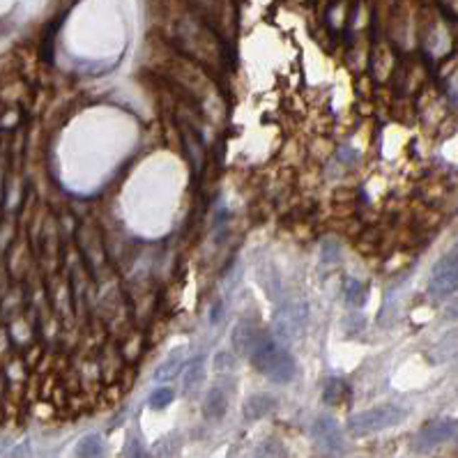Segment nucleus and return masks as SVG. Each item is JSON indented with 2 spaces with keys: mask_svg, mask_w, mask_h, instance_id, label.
<instances>
[{
  "mask_svg": "<svg viewBox=\"0 0 458 458\" xmlns=\"http://www.w3.org/2000/svg\"><path fill=\"white\" fill-rule=\"evenodd\" d=\"M407 417V410L396 405H380L373 407V410H366L360 415H353L348 420V433L350 435H368V433H378L385 431V428L398 426Z\"/></svg>",
  "mask_w": 458,
  "mask_h": 458,
  "instance_id": "2",
  "label": "nucleus"
},
{
  "mask_svg": "<svg viewBox=\"0 0 458 458\" xmlns=\"http://www.w3.org/2000/svg\"><path fill=\"white\" fill-rule=\"evenodd\" d=\"M274 447H261V449H258V454L261 456H267V454H274V456H279V454H286L283 452V447H279L276 442H272Z\"/></svg>",
  "mask_w": 458,
  "mask_h": 458,
  "instance_id": "18",
  "label": "nucleus"
},
{
  "mask_svg": "<svg viewBox=\"0 0 458 458\" xmlns=\"http://www.w3.org/2000/svg\"><path fill=\"white\" fill-rule=\"evenodd\" d=\"M203 380H205V362H203V357H194L192 362H187L182 385H184V390L194 392L196 387H201Z\"/></svg>",
  "mask_w": 458,
  "mask_h": 458,
  "instance_id": "10",
  "label": "nucleus"
},
{
  "mask_svg": "<svg viewBox=\"0 0 458 458\" xmlns=\"http://www.w3.org/2000/svg\"><path fill=\"white\" fill-rule=\"evenodd\" d=\"M258 336H261V332H258V327L254 323H249V321L237 323L235 330H233V338H231L233 350L240 353V355H249L251 353V348L256 345Z\"/></svg>",
  "mask_w": 458,
  "mask_h": 458,
  "instance_id": "8",
  "label": "nucleus"
},
{
  "mask_svg": "<svg viewBox=\"0 0 458 458\" xmlns=\"http://www.w3.org/2000/svg\"><path fill=\"white\" fill-rule=\"evenodd\" d=\"M458 283V263H456V254H449L440 258L431 270V279H428V295L433 300H447L452 297Z\"/></svg>",
  "mask_w": 458,
  "mask_h": 458,
  "instance_id": "3",
  "label": "nucleus"
},
{
  "mask_svg": "<svg viewBox=\"0 0 458 458\" xmlns=\"http://www.w3.org/2000/svg\"><path fill=\"white\" fill-rule=\"evenodd\" d=\"M276 407V398L270 394H251L242 405V417L246 422H258Z\"/></svg>",
  "mask_w": 458,
  "mask_h": 458,
  "instance_id": "7",
  "label": "nucleus"
},
{
  "mask_svg": "<svg viewBox=\"0 0 458 458\" xmlns=\"http://www.w3.org/2000/svg\"><path fill=\"white\" fill-rule=\"evenodd\" d=\"M104 452V444H102V437L97 433H88L85 437H81L76 444L74 454L76 456H83V458H95V456H102Z\"/></svg>",
  "mask_w": 458,
  "mask_h": 458,
  "instance_id": "12",
  "label": "nucleus"
},
{
  "mask_svg": "<svg viewBox=\"0 0 458 458\" xmlns=\"http://www.w3.org/2000/svg\"><path fill=\"white\" fill-rule=\"evenodd\" d=\"M454 435H456V422L454 420H440V422L426 424L420 431L417 442H420L422 447H435V444H442L447 440H452Z\"/></svg>",
  "mask_w": 458,
  "mask_h": 458,
  "instance_id": "6",
  "label": "nucleus"
},
{
  "mask_svg": "<svg viewBox=\"0 0 458 458\" xmlns=\"http://www.w3.org/2000/svg\"><path fill=\"white\" fill-rule=\"evenodd\" d=\"M343 392V382L341 380H327L325 385V403H336L338 401V394Z\"/></svg>",
  "mask_w": 458,
  "mask_h": 458,
  "instance_id": "16",
  "label": "nucleus"
},
{
  "mask_svg": "<svg viewBox=\"0 0 458 458\" xmlns=\"http://www.w3.org/2000/svg\"><path fill=\"white\" fill-rule=\"evenodd\" d=\"M313 435H316L318 444L325 447L327 452L338 454L343 449V431L332 417H327V415L318 417V420L313 422Z\"/></svg>",
  "mask_w": 458,
  "mask_h": 458,
  "instance_id": "5",
  "label": "nucleus"
},
{
  "mask_svg": "<svg viewBox=\"0 0 458 458\" xmlns=\"http://www.w3.org/2000/svg\"><path fill=\"white\" fill-rule=\"evenodd\" d=\"M180 368H182V348H175V350L171 353V360H166L162 366L157 368L155 380H159V382L171 380V378L177 375V371H180Z\"/></svg>",
  "mask_w": 458,
  "mask_h": 458,
  "instance_id": "11",
  "label": "nucleus"
},
{
  "mask_svg": "<svg viewBox=\"0 0 458 458\" xmlns=\"http://www.w3.org/2000/svg\"><path fill=\"white\" fill-rule=\"evenodd\" d=\"M338 258H341V246H338L336 242H332V240H325L323 246H321V261L325 265H332V263L338 261Z\"/></svg>",
  "mask_w": 458,
  "mask_h": 458,
  "instance_id": "15",
  "label": "nucleus"
},
{
  "mask_svg": "<svg viewBox=\"0 0 458 458\" xmlns=\"http://www.w3.org/2000/svg\"><path fill=\"white\" fill-rule=\"evenodd\" d=\"M212 366H214V371H219V373H224V371H235V368H237V357H235V353L219 350V353L214 355V360H212Z\"/></svg>",
  "mask_w": 458,
  "mask_h": 458,
  "instance_id": "14",
  "label": "nucleus"
},
{
  "mask_svg": "<svg viewBox=\"0 0 458 458\" xmlns=\"http://www.w3.org/2000/svg\"><path fill=\"white\" fill-rule=\"evenodd\" d=\"M226 410H228V398H226L224 390L212 387V390L205 394V407H203L205 417L212 422H219V420H224Z\"/></svg>",
  "mask_w": 458,
  "mask_h": 458,
  "instance_id": "9",
  "label": "nucleus"
},
{
  "mask_svg": "<svg viewBox=\"0 0 458 458\" xmlns=\"http://www.w3.org/2000/svg\"><path fill=\"white\" fill-rule=\"evenodd\" d=\"M173 398H175V392L171 387H159V390L150 394L147 403H150V407H155V410H164V407H168V403H173Z\"/></svg>",
  "mask_w": 458,
  "mask_h": 458,
  "instance_id": "13",
  "label": "nucleus"
},
{
  "mask_svg": "<svg viewBox=\"0 0 458 458\" xmlns=\"http://www.w3.org/2000/svg\"><path fill=\"white\" fill-rule=\"evenodd\" d=\"M125 456H145V452L138 447V440H129L127 449H125Z\"/></svg>",
  "mask_w": 458,
  "mask_h": 458,
  "instance_id": "17",
  "label": "nucleus"
},
{
  "mask_svg": "<svg viewBox=\"0 0 458 458\" xmlns=\"http://www.w3.org/2000/svg\"><path fill=\"white\" fill-rule=\"evenodd\" d=\"M254 368L258 373H263L267 380L274 385H288L297 373V364L293 360V355L286 350L283 345L276 343V338L261 334L258 336L256 345L249 353Z\"/></svg>",
  "mask_w": 458,
  "mask_h": 458,
  "instance_id": "1",
  "label": "nucleus"
},
{
  "mask_svg": "<svg viewBox=\"0 0 458 458\" xmlns=\"http://www.w3.org/2000/svg\"><path fill=\"white\" fill-rule=\"evenodd\" d=\"M308 311L304 304H283L281 311L276 313L274 330L279 341H291V338L300 336V332L306 327Z\"/></svg>",
  "mask_w": 458,
  "mask_h": 458,
  "instance_id": "4",
  "label": "nucleus"
}]
</instances>
